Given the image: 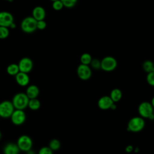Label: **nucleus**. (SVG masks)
Segmentation results:
<instances>
[{
	"label": "nucleus",
	"instance_id": "f257e3e1",
	"mask_svg": "<svg viewBox=\"0 0 154 154\" xmlns=\"http://www.w3.org/2000/svg\"><path fill=\"white\" fill-rule=\"evenodd\" d=\"M29 98L24 93H16L13 97L12 103L15 109L23 110L28 107Z\"/></svg>",
	"mask_w": 154,
	"mask_h": 154
},
{
	"label": "nucleus",
	"instance_id": "f03ea898",
	"mask_svg": "<svg viewBox=\"0 0 154 154\" xmlns=\"http://www.w3.org/2000/svg\"><path fill=\"white\" fill-rule=\"evenodd\" d=\"M37 20L32 16L24 18L20 24L22 30L26 33H32L37 29Z\"/></svg>",
	"mask_w": 154,
	"mask_h": 154
},
{
	"label": "nucleus",
	"instance_id": "7ed1b4c3",
	"mask_svg": "<svg viewBox=\"0 0 154 154\" xmlns=\"http://www.w3.org/2000/svg\"><path fill=\"white\" fill-rule=\"evenodd\" d=\"M145 125V122L141 117H134L128 123V130L133 132L141 131Z\"/></svg>",
	"mask_w": 154,
	"mask_h": 154
},
{
	"label": "nucleus",
	"instance_id": "20e7f679",
	"mask_svg": "<svg viewBox=\"0 0 154 154\" xmlns=\"http://www.w3.org/2000/svg\"><path fill=\"white\" fill-rule=\"evenodd\" d=\"M101 69L105 72H112L117 66L116 59L112 56H106L100 61Z\"/></svg>",
	"mask_w": 154,
	"mask_h": 154
},
{
	"label": "nucleus",
	"instance_id": "39448f33",
	"mask_svg": "<svg viewBox=\"0 0 154 154\" xmlns=\"http://www.w3.org/2000/svg\"><path fill=\"white\" fill-rule=\"evenodd\" d=\"M16 144L20 150L26 152L31 150L32 147V139L27 135H20L18 138Z\"/></svg>",
	"mask_w": 154,
	"mask_h": 154
},
{
	"label": "nucleus",
	"instance_id": "423d86ee",
	"mask_svg": "<svg viewBox=\"0 0 154 154\" xmlns=\"http://www.w3.org/2000/svg\"><path fill=\"white\" fill-rule=\"evenodd\" d=\"M14 106L11 101L4 100L0 103V117L9 118L14 110Z\"/></svg>",
	"mask_w": 154,
	"mask_h": 154
},
{
	"label": "nucleus",
	"instance_id": "0eeeda50",
	"mask_svg": "<svg viewBox=\"0 0 154 154\" xmlns=\"http://www.w3.org/2000/svg\"><path fill=\"white\" fill-rule=\"evenodd\" d=\"M138 113L142 118H152L153 116V108L151 103L143 102L138 106Z\"/></svg>",
	"mask_w": 154,
	"mask_h": 154
},
{
	"label": "nucleus",
	"instance_id": "6e6552de",
	"mask_svg": "<svg viewBox=\"0 0 154 154\" xmlns=\"http://www.w3.org/2000/svg\"><path fill=\"white\" fill-rule=\"evenodd\" d=\"M76 73L79 78L84 81L89 79L92 75L91 67L88 65L82 64H80L78 66Z\"/></svg>",
	"mask_w": 154,
	"mask_h": 154
},
{
	"label": "nucleus",
	"instance_id": "1a4fd4ad",
	"mask_svg": "<svg viewBox=\"0 0 154 154\" xmlns=\"http://www.w3.org/2000/svg\"><path fill=\"white\" fill-rule=\"evenodd\" d=\"M10 118L13 125L20 126L25 122L26 120V114L23 110L14 109Z\"/></svg>",
	"mask_w": 154,
	"mask_h": 154
},
{
	"label": "nucleus",
	"instance_id": "9d476101",
	"mask_svg": "<svg viewBox=\"0 0 154 154\" xmlns=\"http://www.w3.org/2000/svg\"><path fill=\"white\" fill-rule=\"evenodd\" d=\"M14 23L13 15L8 11L0 12V26L10 27Z\"/></svg>",
	"mask_w": 154,
	"mask_h": 154
},
{
	"label": "nucleus",
	"instance_id": "9b49d317",
	"mask_svg": "<svg viewBox=\"0 0 154 154\" xmlns=\"http://www.w3.org/2000/svg\"><path fill=\"white\" fill-rule=\"evenodd\" d=\"M18 66L20 72L28 73L32 70L33 67V63L29 58L24 57L19 61Z\"/></svg>",
	"mask_w": 154,
	"mask_h": 154
},
{
	"label": "nucleus",
	"instance_id": "f8f14e48",
	"mask_svg": "<svg viewBox=\"0 0 154 154\" xmlns=\"http://www.w3.org/2000/svg\"><path fill=\"white\" fill-rule=\"evenodd\" d=\"M114 103L111 97L108 96H103L101 97L97 102V105L99 108L101 109H110L112 105Z\"/></svg>",
	"mask_w": 154,
	"mask_h": 154
},
{
	"label": "nucleus",
	"instance_id": "ddd939ff",
	"mask_svg": "<svg viewBox=\"0 0 154 154\" xmlns=\"http://www.w3.org/2000/svg\"><path fill=\"white\" fill-rule=\"evenodd\" d=\"M32 16L37 21L44 20L46 16V11L45 8L41 6H37L34 7L32 10Z\"/></svg>",
	"mask_w": 154,
	"mask_h": 154
},
{
	"label": "nucleus",
	"instance_id": "4468645a",
	"mask_svg": "<svg viewBox=\"0 0 154 154\" xmlns=\"http://www.w3.org/2000/svg\"><path fill=\"white\" fill-rule=\"evenodd\" d=\"M16 82L20 86L24 87L27 85L29 82V77L27 73L19 72L15 76Z\"/></svg>",
	"mask_w": 154,
	"mask_h": 154
},
{
	"label": "nucleus",
	"instance_id": "2eb2a0df",
	"mask_svg": "<svg viewBox=\"0 0 154 154\" xmlns=\"http://www.w3.org/2000/svg\"><path fill=\"white\" fill-rule=\"evenodd\" d=\"M20 151L17 144L13 143H7L3 149L4 154H19Z\"/></svg>",
	"mask_w": 154,
	"mask_h": 154
},
{
	"label": "nucleus",
	"instance_id": "dca6fc26",
	"mask_svg": "<svg viewBox=\"0 0 154 154\" xmlns=\"http://www.w3.org/2000/svg\"><path fill=\"white\" fill-rule=\"evenodd\" d=\"M40 93L38 87L35 85H31L28 87L26 90L25 94L29 98V99L37 98Z\"/></svg>",
	"mask_w": 154,
	"mask_h": 154
},
{
	"label": "nucleus",
	"instance_id": "f3484780",
	"mask_svg": "<svg viewBox=\"0 0 154 154\" xmlns=\"http://www.w3.org/2000/svg\"><path fill=\"white\" fill-rule=\"evenodd\" d=\"M109 97H111L114 103L117 102L122 99V92L119 88H114L111 90Z\"/></svg>",
	"mask_w": 154,
	"mask_h": 154
},
{
	"label": "nucleus",
	"instance_id": "a211bd4d",
	"mask_svg": "<svg viewBox=\"0 0 154 154\" xmlns=\"http://www.w3.org/2000/svg\"><path fill=\"white\" fill-rule=\"evenodd\" d=\"M144 71L147 73L154 72V63L151 60H146L142 64Z\"/></svg>",
	"mask_w": 154,
	"mask_h": 154
},
{
	"label": "nucleus",
	"instance_id": "6ab92c4d",
	"mask_svg": "<svg viewBox=\"0 0 154 154\" xmlns=\"http://www.w3.org/2000/svg\"><path fill=\"white\" fill-rule=\"evenodd\" d=\"M41 106V103L40 100L37 98L31 99L29 100L28 107L32 111H36L40 108Z\"/></svg>",
	"mask_w": 154,
	"mask_h": 154
},
{
	"label": "nucleus",
	"instance_id": "aec40b11",
	"mask_svg": "<svg viewBox=\"0 0 154 154\" xmlns=\"http://www.w3.org/2000/svg\"><path fill=\"white\" fill-rule=\"evenodd\" d=\"M19 72V68L17 64H10L7 67V72L10 75L16 76Z\"/></svg>",
	"mask_w": 154,
	"mask_h": 154
},
{
	"label": "nucleus",
	"instance_id": "412c9836",
	"mask_svg": "<svg viewBox=\"0 0 154 154\" xmlns=\"http://www.w3.org/2000/svg\"><path fill=\"white\" fill-rule=\"evenodd\" d=\"M92 57L91 55L88 53H84L80 57V61L81 64H85V65H90L91 60Z\"/></svg>",
	"mask_w": 154,
	"mask_h": 154
},
{
	"label": "nucleus",
	"instance_id": "4be33fe9",
	"mask_svg": "<svg viewBox=\"0 0 154 154\" xmlns=\"http://www.w3.org/2000/svg\"><path fill=\"white\" fill-rule=\"evenodd\" d=\"M52 151H55L58 150L60 147H61V143L60 141L56 138H54L51 140L49 143V146H48Z\"/></svg>",
	"mask_w": 154,
	"mask_h": 154
},
{
	"label": "nucleus",
	"instance_id": "5701e85b",
	"mask_svg": "<svg viewBox=\"0 0 154 154\" xmlns=\"http://www.w3.org/2000/svg\"><path fill=\"white\" fill-rule=\"evenodd\" d=\"M64 7L66 8H72L77 3L78 0H61Z\"/></svg>",
	"mask_w": 154,
	"mask_h": 154
},
{
	"label": "nucleus",
	"instance_id": "b1692460",
	"mask_svg": "<svg viewBox=\"0 0 154 154\" xmlns=\"http://www.w3.org/2000/svg\"><path fill=\"white\" fill-rule=\"evenodd\" d=\"M9 30L8 28L0 26V39H4L9 35Z\"/></svg>",
	"mask_w": 154,
	"mask_h": 154
},
{
	"label": "nucleus",
	"instance_id": "393cba45",
	"mask_svg": "<svg viewBox=\"0 0 154 154\" xmlns=\"http://www.w3.org/2000/svg\"><path fill=\"white\" fill-rule=\"evenodd\" d=\"M90 64L91 67L95 70H99V69H101L100 61L97 58L92 59Z\"/></svg>",
	"mask_w": 154,
	"mask_h": 154
},
{
	"label": "nucleus",
	"instance_id": "a878e982",
	"mask_svg": "<svg viewBox=\"0 0 154 154\" xmlns=\"http://www.w3.org/2000/svg\"><path fill=\"white\" fill-rule=\"evenodd\" d=\"M64 7V5L61 1V0H57L55 1H54L52 3V8L57 11L61 10Z\"/></svg>",
	"mask_w": 154,
	"mask_h": 154
},
{
	"label": "nucleus",
	"instance_id": "bb28decb",
	"mask_svg": "<svg viewBox=\"0 0 154 154\" xmlns=\"http://www.w3.org/2000/svg\"><path fill=\"white\" fill-rule=\"evenodd\" d=\"M146 81L150 85L154 87V72L147 73L146 76Z\"/></svg>",
	"mask_w": 154,
	"mask_h": 154
},
{
	"label": "nucleus",
	"instance_id": "cd10ccee",
	"mask_svg": "<svg viewBox=\"0 0 154 154\" xmlns=\"http://www.w3.org/2000/svg\"><path fill=\"white\" fill-rule=\"evenodd\" d=\"M38 154H53V151L48 146H44L40 149Z\"/></svg>",
	"mask_w": 154,
	"mask_h": 154
},
{
	"label": "nucleus",
	"instance_id": "c85d7f7f",
	"mask_svg": "<svg viewBox=\"0 0 154 154\" xmlns=\"http://www.w3.org/2000/svg\"><path fill=\"white\" fill-rule=\"evenodd\" d=\"M46 27V23L44 20H38L37 22V29L42 30Z\"/></svg>",
	"mask_w": 154,
	"mask_h": 154
},
{
	"label": "nucleus",
	"instance_id": "c756f323",
	"mask_svg": "<svg viewBox=\"0 0 154 154\" xmlns=\"http://www.w3.org/2000/svg\"><path fill=\"white\" fill-rule=\"evenodd\" d=\"M132 150H133V147H132V146H128L126 148V152H131Z\"/></svg>",
	"mask_w": 154,
	"mask_h": 154
},
{
	"label": "nucleus",
	"instance_id": "7c9ffc66",
	"mask_svg": "<svg viewBox=\"0 0 154 154\" xmlns=\"http://www.w3.org/2000/svg\"><path fill=\"white\" fill-rule=\"evenodd\" d=\"M116 108V105H115V103H114L112 105V106H111V108H110V109H115Z\"/></svg>",
	"mask_w": 154,
	"mask_h": 154
},
{
	"label": "nucleus",
	"instance_id": "2f4dec72",
	"mask_svg": "<svg viewBox=\"0 0 154 154\" xmlns=\"http://www.w3.org/2000/svg\"><path fill=\"white\" fill-rule=\"evenodd\" d=\"M151 104L153 106V108H154V96L153 97V98L152 99V100H151Z\"/></svg>",
	"mask_w": 154,
	"mask_h": 154
},
{
	"label": "nucleus",
	"instance_id": "473e14b6",
	"mask_svg": "<svg viewBox=\"0 0 154 154\" xmlns=\"http://www.w3.org/2000/svg\"><path fill=\"white\" fill-rule=\"evenodd\" d=\"M27 153H29V154H34V152H33L31 150H29L28 152H27Z\"/></svg>",
	"mask_w": 154,
	"mask_h": 154
},
{
	"label": "nucleus",
	"instance_id": "72a5a7b5",
	"mask_svg": "<svg viewBox=\"0 0 154 154\" xmlns=\"http://www.w3.org/2000/svg\"><path fill=\"white\" fill-rule=\"evenodd\" d=\"M1 137H2V134H1V131H0V140H1Z\"/></svg>",
	"mask_w": 154,
	"mask_h": 154
},
{
	"label": "nucleus",
	"instance_id": "f704fd0d",
	"mask_svg": "<svg viewBox=\"0 0 154 154\" xmlns=\"http://www.w3.org/2000/svg\"><path fill=\"white\" fill-rule=\"evenodd\" d=\"M50 1H51L54 2V1H57V0H50Z\"/></svg>",
	"mask_w": 154,
	"mask_h": 154
},
{
	"label": "nucleus",
	"instance_id": "c9c22d12",
	"mask_svg": "<svg viewBox=\"0 0 154 154\" xmlns=\"http://www.w3.org/2000/svg\"><path fill=\"white\" fill-rule=\"evenodd\" d=\"M5 1H10V0H5Z\"/></svg>",
	"mask_w": 154,
	"mask_h": 154
}]
</instances>
